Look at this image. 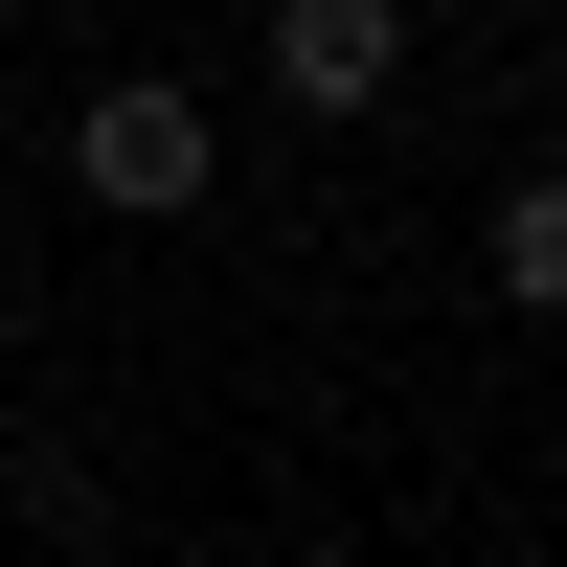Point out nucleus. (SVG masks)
<instances>
[{"label": "nucleus", "mask_w": 567, "mask_h": 567, "mask_svg": "<svg viewBox=\"0 0 567 567\" xmlns=\"http://www.w3.org/2000/svg\"><path fill=\"white\" fill-rule=\"evenodd\" d=\"M69 182H91L114 227H182V205L227 182V136H205V91H159V69H136V91H91V114H69Z\"/></svg>", "instance_id": "obj_1"}, {"label": "nucleus", "mask_w": 567, "mask_h": 567, "mask_svg": "<svg viewBox=\"0 0 567 567\" xmlns=\"http://www.w3.org/2000/svg\"><path fill=\"white\" fill-rule=\"evenodd\" d=\"M386 69H409V0H272V91L296 114H386Z\"/></svg>", "instance_id": "obj_2"}, {"label": "nucleus", "mask_w": 567, "mask_h": 567, "mask_svg": "<svg viewBox=\"0 0 567 567\" xmlns=\"http://www.w3.org/2000/svg\"><path fill=\"white\" fill-rule=\"evenodd\" d=\"M499 296L567 318V182H523V205H499Z\"/></svg>", "instance_id": "obj_3"}]
</instances>
